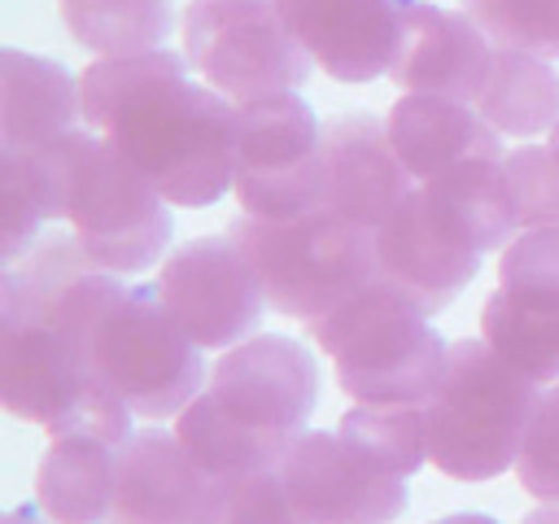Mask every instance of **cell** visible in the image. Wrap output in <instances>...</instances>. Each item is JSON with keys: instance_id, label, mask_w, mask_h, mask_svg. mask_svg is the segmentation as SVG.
<instances>
[{"instance_id": "cell-1", "label": "cell", "mask_w": 559, "mask_h": 524, "mask_svg": "<svg viewBox=\"0 0 559 524\" xmlns=\"http://www.w3.org/2000/svg\"><path fill=\"white\" fill-rule=\"evenodd\" d=\"M170 48L96 57L79 74L83 122L100 131L170 205H214L236 175L240 105L188 79Z\"/></svg>"}, {"instance_id": "cell-2", "label": "cell", "mask_w": 559, "mask_h": 524, "mask_svg": "<svg viewBox=\"0 0 559 524\" xmlns=\"http://www.w3.org/2000/svg\"><path fill=\"white\" fill-rule=\"evenodd\" d=\"M542 384L515 371L485 336L445 349L428 406V463L454 480H489L515 467Z\"/></svg>"}, {"instance_id": "cell-3", "label": "cell", "mask_w": 559, "mask_h": 524, "mask_svg": "<svg viewBox=\"0 0 559 524\" xmlns=\"http://www.w3.org/2000/svg\"><path fill=\"white\" fill-rule=\"evenodd\" d=\"M310 336L332 354L341 393L367 406H424L450 349L428 314L384 279H371L332 314L310 323Z\"/></svg>"}, {"instance_id": "cell-4", "label": "cell", "mask_w": 559, "mask_h": 524, "mask_svg": "<svg viewBox=\"0 0 559 524\" xmlns=\"http://www.w3.org/2000/svg\"><path fill=\"white\" fill-rule=\"evenodd\" d=\"M227 236L253 262L266 301L306 327L376 279V231L328 205L297 218L240 214Z\"/></svg>"}, {"instance_id": "cell-5", "label": "cell", "mask_w": 559, "mask_h": 524, "mask_svg": "<svg viewBox=\"0 0 559 524\" xmlns=\"http://www.w3.org/2000/svg\"><path fill=\"white\" fill-rule=\"evenodd\" d=\"M61 148V218L96 266L114 275L148 271L170 245V201L100 135L66 131Z\"/></svg>"}, {"instance_id": "cell-6", "label": "cell", "mask_w": 559, "mask_h": 524, "mask_svg": "<svg viewBox=\"0 0 559 524\" xmlns=\"http://www.w3.org/2000/svg\"><path fill=\"white\" fill-rule=\"evenodd\" d=\"M83 362L140 419L179 415L205 384L201 345L170 319L157 284H127L100 310Z\"/></svg>"}, {"instance_id": "cell-7", "label": "cell", "mask_w": 559, "mask_h": 524, "mask_svg": "<svg viewBox=\"0 0 559 524\" xmlns=\"http://www.w3.org/2000/svg\"><path fill=\"white\" fill-rule=\"evenodd\" d=\"M0 402L9 415L52 437L92 432L109 445L131 437V406L109 393L87 362L44 323L0 314Z\"/></svg>"}, {"instance_id": "cell-8", "label": "cell", "mask_w": 559, "mask_h": 524, "mask_svg": "<svg viewBox=\"0 0 559 524\" xmlns=\"http://www.w3.org/2000/svg\"><path fill=\"white\" fill-rule=\"evenodd\" d=\"M183 57L231 105L297 92L314 70L275 0H192L183 9Z\"/></svg>"}, {"instance_id": "cell-9", "label": "cell", "mask_w": 559, "mask_h": 524, "mask_svg": "<svg viewBox=\"0 0 559 524\" xmlns=\"http://www.w3.org/2000/svg\"><path fill=\"white\" fill-rule=\"evenodd\" d=\"M231 192L253 218H297L323 205V122L297 92L240 105Z\"/></svg>"}, {"instance_id": "cell-10", "label": "cell", "mask_w": 559, "mask_h": 524, "mask_svg": "<svg viewBox=\"0 0 559 524\" xmlns=\"http://www.w3.org/2000/svg\"><path fill=\"white\" fill-rule=\"evenodd\" d=\"M162 306L201 349H231L262 323V279L245 249L223 236H192L175 245L157 275Z\"/></svg>"}, {"instance_id": "cell-11", "label": "cell", "mask_w": 559, "mask_h": 524, "mask_svg": "<svg viewBox=\"0 0 559 524\" xmlns=\"http://www.w3.org/2000/svg\"><path fill=\"white\" fill-rule=\"evenodd\" d=\"M319 384L314 354L280 332H258L223 349L210 367V397L227 415L288 441L306 432V419L319 406Z\"/></svg>"}, {"instance_id": "cell-12", "label": "cell", "mask_w": 559, "mask_h": 524, "mask_svg": "<svg viewBox=\"0 0 559 524\" xmlns=\"http://www.w3.org/2000/svg\"><path fill=\"white\" fill-rule=\"evenodd\" d=\"M275 472L310 524H393L406 511V480L376 467L341 432H297Z\"/></svg>"}, {"instance_id": "cell-13", "label": "cell", "mask_w": 559, "mask_h": 524, "mask_svg": "<svg viewBox=\"0 0 559 524\" xmlns=\"http://www.w3.org/2000/svg\"><path fill=\"white\" fill-rule=\"evenodd\" d=\"M480 258L472 245H463L441 214L432 210L428 192L415 183L402 205L376 227V279L411 297L424 314L445 310L480 271Z\"/></svg>"}, {"instance_id": "cell-14", "label": "cell", "mask_w": 559, "mask_h": 524, "mask_svg": "<svg viewBox=\"0 0 559 524\" xmlns=\"http://www.w3.org/2000/svg\"><path fill=\"white\" fill-rule=\"evenodd\" d=\"M493 70V44L463 9L432 0H397V52L389 83L402 92H428L476 105Z\"/></svg>"}, {"instance_id": "cell-15", "label": "cell", "mask_w": 559, "mask_h": 524, "mask_svg": "<svg viewBox=\"0 0 559 524\" xmlns=\"http://www.w3.org/2000/svg\"><path fill=\"white\" fill-rule=\"evenodd\" d=\"M214 485L179 432L140 428L114 450V524H201Z\"/></svg>"}, {"instance_id": "cell-16", "label": "cell", "mask_w": 559, "mask_h": 524, "mask_svg": "<svg viewBox=\"0 0 559 524\" xmlns=\"http://www.w3.org/2000/svg\"><path fill=\"white\" fill-rule=\"evenodd\" d=\"M415 188L389 122L376 114H336L323 122V205L358 227H380Z\"/></svg>"}, {"instance_id": "cell-17", "label": "cell", "mask_w": 559, "mask_h": 524, "mask_svg": "<svg viewBox=\"0 0 559 524\" xmlns=\"http://www.w3.org/2000/svg\"><path fill=\"white\" fill-rule=\"evenodd\" d=\"M275 9L336 83L389 74L397 52V0H275Z\"/></svg>"}, {"instance_id": "cell-18", "label": "cell", "mask_w": 559, "mask_h": 524, "mask_svg": "<svg viewBox=\"0 0 559 524\" xmlns=\"http://www.w3.org/2000/svg\"><path fill=\"white\" fill-rule=\"evenodd\" d=\"M384 122H389V140L415 183H428L472 157H507L502 131H493L489 118L467 100L402 92Z\"/></svg>"}, {"instance_id": "cell-19", "label": "cell", "mask_w": 559, "mask_h": 524, "mask_svg": "<svg viewBox=\"0 0 559 524\" xmlns=\"http://www.w3.org/2000/svg\"><path fill=\"white\" fill-rule=\"evenodd\" d=\"M83 118L79 83L52 57L4 48L0 52V140L13 148L52 144Z\"/></svg>"}, {"instance_id": "cell-20", "label": "cell", "mask_w": 559, "mask_h": 524, "mask_svg": "<svg viewBox=\"0 0 559 524\" xmlns=\"http://www.w3.org/2000/svg\"><path fill=\"white\" fill-rule=\"evenodd\" d=\"M114 450L92 432L52 437L35 467V502L57 524L114 520Z\"/></svg>"}, {"instance_id": "cell-21", "label": "cell", "mask_w": 559, "mask_h": 524, "mask_svg": "<svg viewBox=\"0 0 559 524\" xmlns=\"http://www.w3.org/2000/svg\"><path fill=\"white\" fill-rule=\"evenodd\" d=\"M419 188L428 192L441 223L463 245H472L476 253L507 249L511 236L520 231L515 210H511V192H507V175H502V157L459 162L454 170H445V175H437Z\"/></svg>"}, {"instance_id": "cell-22", "label": "cell", "mask_w": 559, "mask_h": 524, "mask_svg": "<svg viewBox=\"0 0 559 524\" xmlns=\"http://www.w3.org/2000/svg\"><path fill=\"white\" fill-rule=\"evenodd\" d=\"M61 140V135H57ZM35 144V148H13L4 144L0 153V258L13 266L22 253L35 249V236L48 218H61V148Z\"/></svg>"}, {"instance_id": "cell-23", "label": "cell", "mask_w": 559, "mask_h": 524, "mask_svg": "<svg viewBox=\"0 0 559 524\" xmlns=\"http://www.w3.org/2000/svg\"><path fill=\"white\" fill-rule=\"evenodd\" d=\"M175 432L210 480H231V476H245V472H271V467H280V458L293 445L288 437L258 432V428L240 424L236 415H227L210 397V389H201L179 410Z\"/></svg>"}, {"instance_id": "cell-24", "label": "cell", "mask_w": 559, "mask_h": 524, "mask_svg": "<svg viewBox=\"0 0 559 524\" xmlns=\"http://www.w3.org/2000/svg\"><path fill=\"white\" fill-rule=\"evenodd\" d=\"M476 109L493 131L533 140L559 122V70L546 57L520 48H493V70L476 96Z\"/></svg>"}, {"instance_id": "cell-25", "label": "cell", "mask_w": 559, "mask_h": 524, "mask_svg": "<svg viewBox=\"0 0 559 524\" xmlns=\"http://www.w3.org/2000/svg\"><path fill=\"white\" fill-rule=\"evenodd\" d=\"M66 31L96 57H135L166 48L175 31L170 0H57Z\"/></svg>"}, {"instance_id": "cell-26", "label": "cell", "mask_w": 559, "mask_h": 524, "mask_svg": "<svg viewBox=\"0 0 559 524\" xmlns=\"http://www.w3.org/2000/svg\"><path fill=\"white\" fill-rule=\"evenodd\" d=\"M336 432L389 476H415L428 463V406H367L354 402Z\"/></svg>"}, {"instance_id": "cell-27", "label": "cell", "mask_w": 559, "mask_h": 524, "mask_svg": "<svg viewBox=\"0 0 559 524\" xmlns=\"http://www.w3.org/2000/svg\"><path fill=\"white\" fill-rule=\"evenodd\" d=\"M480 332L528 380H537V384H555L559 380V319L528 314V310L511 306L493 288L485 297V306H480Z\"/></svg>"}, {"instance_id": "cell-28", "label": "cell", "mask_w": 559, "mask_h": 524, "mask_svg": "<svg viewBox=\"0 0 559 524\" xmlns=\"http://www.w3.org/2000/svg\"><path fill=\"white\" fill-rule=\"evenodd\" d=\"M498 293L528 310L559 319V227H524L498 258Z\"/></svg>"}, {"instance_id": "cell-29", "label": "cell", "mask_w": 559, "mask_h": 524, "mask_svg": "<svg viewBox=\"0 0 559 524\" xmlns=\"http://www.w3.org/2000/svg\"><path fill=\"white\" fill-rule=\"evenodd\" d=\"M463 13L493 48L559 61V0H463Z\"/></svg>"}, {"instance_id": "cell-30", "label": "cell", "mask_w": 559, "mask_h": 524, "mask_svg": "<svg viewBox=\"0 0 559 524\" xmlns=\"http://www.w3.org/2000/svg\"><path fill=\"white\" fill-rule=\"evenodd\" d=\"M201 524H310L288 498L280 472H245L214 485Z\"/></svg>"}, {"instance_id": "cell-31", "label": "cell", "mask_w": 559, "mask_h": 524, "mask_svg": "<svg viewBox=\"0 0 559 524\" xmlns=\"http://www.w3.org/2000/svg\"><path fill=\"white\" fill-rule=\"evenodd\" d=\"M507 192L520 231L524 227H559V157L550 144H520L502 157Z\"/></svg>"}, {"instance_id": "cell-32", "label": "cell", "mask_w": 559, "mask_h": 524, "mask_svg": "<svg viewBox=\"0 0 559 524\" xmlns=\"http://www.w3.org/2000/svg\"><path fill=\"white\" fill-rule=\"evenodd\" d=\"M515 472H520L524 493H533L537 502H559V380L542 389Z\"/></svg>"}, {"instance_id": "cell-33", "label": "cell", "mask_w": 559, "mask_h": 524, "mask_svg": "<svg viewBox=\"0 0 559 524\" xmlns=\"http://www.w3.org/2000/svg\"><path fill=\"white\" fill-rule=\"evenodd\" d=\"M0 524H57V520H48L39 502H22V507H13V511H9Z\"/></svg>"}, {"instance_id": "cell-34", "label": "cell", "mask_w": 559, "mask_h": 524, "mask_svg": "<svg viewBox=\"0 0 559 524\" xmlns=\"http://www.w3.org/2000/svg\"><path fill=\"white\" fill-rule=\"evenodd\" d=\"M432 524H498V520L485 515V511H454V515H441V520H432Z\"/></svg>"}, {"instance_id": "cell-35", "label": "cell", "mask_w": 559, "mask_h": 524, "mask_svg": "<svg viewBox=\"0 0 559 524\" xmlns=\"http://www.w3.org/2000/svg\"><path fill=\"white\" fill-rule=\"evenodd\" d=\"M520 524H559V502H542V507L528 511Z\"/></svg>"}, {"instance_id": "cell-36", "label": "cell", "mask_w": 559, "mask_h": 524, "mask_svg": "<svg viewBox=\"0 0 559 524\" xmlns=\"http://www.w3.org/2000/svg\"><path fill=\"white\" fill-rule=\"evenodd\" d=\"M546 135H550V140H546V144H550V153H555V157H559V122H555V127H550V131H546Z\"/></svg>"}]
</instances>
